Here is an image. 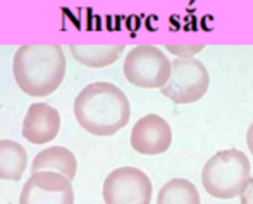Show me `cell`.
Segmentation results:
<instances>
[{
  "label": "cell",
  "mask_w": 253,
  "mask_h": 204,
  "mask_svg": "<svg viewBox=\"0 0 253 204\" xmlns=\"http://www.w3.org/2000/svg\"><path fill=\"white\" fill-rule=\"evenodd\" d=\"M78 124L93 136H112L126 127L131 105L126 93L112 82H91L80 91L74 102Z\"/></svg>",
  "instance_id": "1"
},
{
  "label": "cell",
  "mask_w": 253,
  "mask_h": 204,
  "mask_svg": "<svg viewBox=\"0 0 253 204\" xmlns=\"http://www.w3.org/2000/svg\"><path fill=\"white\" fill-rule=\"evenodd\" d=\"M12 74L21 91L42 98L59 89L66 76L60 45H23L12 59Z\"/></svg>",
  "instance_id": "2"
},
{
  "label": "cell",
  "mask_w": 253,
  "mask_h": 204,
  "mask_svg": "<svg viewBox=\"0 0 253 204\" xmlns=\"http://www.w3.org/2000/svg\"><path fill=\"white\" fill-rule=\"evenodd\" d=\"M250 162L240 149L219 151L205 163L202 182L212 198L233 199L243 192L250 178Z\"/></svg>",
  "instance_id": "3"
},
{
  "label": "cell",
  "mask_w": 253,
  "mask_h": 204,
  "mask_svg": "<svg viewBox=\"0 0 253 204\" xmlns=\"http://www.w3.org/2000/svg\"><path fill=\"white\" fill-rule=\"evenodd\" d=\"M209 72L198 59L186 57L170 62V74L162 86L164 96L174 103H195L203 98L209 89Z\"/></svg>",
  "instance_id": "4"
},
{
  "label": "cell",
  "mask_w": 253,
  "mask_h": 204,
  "mask_svg": "<svg viewBox=\"0 0 253 204\" xmlns=\"http://www.w3.org/2000/svg\"><path fill=\"white\" fill-rule=\"evenodd\" d=\"M169 74L170 60L153 45L134 46L124 60V76L138 88H162Z\"/></svg>",
  "instance_id": "5"
},
{
  "label": "cell",
  "mask_w": 253,
  "mask_h": 204,
  "mask_svg": "<svg viewBox=\"0 0 253 204\" xmlns=\"http://www.w3.org/2000/svg\"><path fill=\"white\" fill-rule=\"evenodd\" d=\"M103 201L105 204H150V178L140 168H117L103 182Z\"/></svg>",
  "instance_id": "6"
},
{
  "label": "cell",
  "mask_w": 253,
  "mask_h": 204,
  "mask_svg": "<svg viewBox=\"0 0 253 204\" xmlns=\"http://www.w3.org/2000/svg\"><path fill=\"white\" fill-rule=\"evenodd\" d=\"M71 182L59 171H35L23 185L19 204H74Z\"/></svg>",
  "instance_id": "7"
},
{
  "label": "cell",
  "mask_w": 253,
  "mask_h": 204,
  "mask_svg": "<svg viewBox=\"0 0 253 204\" xmlns=\"http://www.w3.org/2000/svg\"><path fill=\"white\" fill-rule=\"evenodd\" d=\"M172 144V129L157 113H148L134 124L131 131V146L140 155H162Z\"/></svg>",
  "instance_id": "8"
},
{
  "label": "cell",
  "mask_w": 253,
  "mask_h": 204,
  "mask_svg": "<svg viewBox=\"0 0 253 204\" xmlns=\"http://www.w3.org/2000/svg\"><path fill=\"white\" fill-rule=\"evenodd\" d=\"M60 131V113L47 103H33L23 120V137L31 144H45Z\"/></svg>",
  "instance_id": "9"
},
{
  "label": "cell",
  "mask_w": 253,
  "mask_h": 204,
  "mask_svg": "<svg viewBox=\"0 0 253 204\" xmlns=\"http://www.w3.org/2000/svg\"><path fill=\"white\" fill-rule=\"evenodd\" d=\"M42 170L59 171V173L66 175L69 180H73L78 171L76 156L64 146H52V148H47L38 153L35 156L33 163H31V173Z\"/></svg>",
  "instance_id": "10"
},
{
  "label": "cell",
  "mask_w": 253,
  "mask_h": 204,
  "mask_svg": "<svg viewBox=\"0 0 253 204\" xmlns=\"http://www.w3.org/2000/svg\"><path fill=\"white\" fill-rule=\"evenodd\" d=\"M28 167L26 149L12 139L0 141V178L2 180H19Z\"/></svg>",
  "instance_id": "11"
},
{
  "label": "cell",
  "mask_w": 253,
  "mask_h": 204,
  "mask_svg": "<svg viewBox=\"0 0 253 204\" xmlns=\"http://www.w3.org/2000/svg\"><path fill=\"white\" fill-rule=\"evenodd\" d=\"M124 52V45H71V53L86 67H107Z\"/></svg>",
  "instance_id": "12"
},
{
  "label": "cell",
  "mask_w": 253,
  "mask_h": 204,
  "mask_svg": "<svg viewBox=\"0 0 253 204\" xmlns=\"http://www.w3.org/2000/svg\"><path fill=\"white\" fill-rule=\"evenodd\" d=\"M157 204H202L198 189L186 178H172L162 185Z\"/></svg>",
  "instance_id": "13"
},
{
  "label": "cell",
  "mask_w": 253,
  "mask_h": 204,
  "mask_svg": "<svg viewBox=\"0 0 253 204\" xmlns=\"http://www.w3.org/2000/svg\"><path fill=\"white\" fill-rule=\"evenodd\" d=\"M167 50L176 53V55H181V59H186V57L202 52L203 45H167Z\"/></svg>",
  "instance_id": "14"
},
{
  "label": "cell",
  "mask_w": 253,
  "mask_h": 204,
  "mask_svg": "<svg viewBox=\"0 0 253 204\" xmlns=\"http://www.w3.org/2000/svg\"><path fill=\"white\" fill-rule=\"evenodd\" d=\"M241 204H253V177L248 178L247 187L241 192Z\"/></svg>",
  "instance_id": "15"
},
{
  "label": "cell",
  "mask_w": 253,
  "mask_h": 204,
  "mask_svg": "<svg viewBox=\"0 0 253 204\" xmlns=\"http://www.w3.org/2000/svg\"><path fill=\"white\" fill-rule=\"evenodd\" d=\"M247 144L253 155V124L250 125V129H248V132H247Z\"/></svg>",
  "instance_id": "16"
}]
</instances>
